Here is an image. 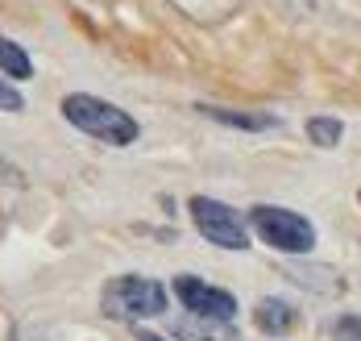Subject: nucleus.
<instances>
[{
  "label": "nucleus",
  "mask_w": 361,
  "mask_h": 341,
  "mask_svg": "<svg viewBox=\"0 0 361 341\" xmlns=\"http://www.w3.org/2000/svg\"><path fill=\"white\" fill-rule=\"evenodd\" d=\"M63 116L71 121L79 133H87L96 142H109V146H133L137 133H142V125L125 109H116V104L100 100V96H87V92L63 96Z\"/></svg>",
  "instance_id": "1"
},
{
  "label": "nucleus",
  "mask_w": 361,
  "mask_h": 341,
  "mask_svg": "<svg viewBox=\"0 0 361 341\" xmlns=\"http://www.w3.org/2000/svg\"><path fill=\"white\" fill-rule=\"evenodd\" d=\"M166 287L149 275H116L104 283L100 292V308L109 321H121V325H133V321H145V316H162L166 312Z\"/></svg>",
  "instance_id": "2"
},
{
  "label": "nucleus",
  "mask_w": 361,
  "mask_h": 341,
  "mask_svg": "<svg viewBox=\"0 0 361 341\" xmlns=\"http://www.w3.org/2000/svg\"><path fill=\"white\" fill-rule=\"evenodd\" d=\"M245 225H253V233L266 246H274L283 254H312L316 250V225L303 213L283 208V204H253Z\"/></svg>",
  "instance_id": "3"
},
{
  "label": "nucleus",
  "mask_w": 361,
  "mask_h": 341,
  "mask_svg": "<svg viewBox=\"0 0 361 341\" xmlns=\"http://www.w3.org/2000/svg\"><path fill=\"white\" fill-rule=\"evenodd\" d=\"M191 221L200 229V237H208L220 250H250V225L241 221L237 208H228L224 200L212 196H191Z\"/></svg>",
  "instance_id": "4"
},
{
  "label": "nucleus",
  "mask_w": 361,
  "mask_h": 341,
  "mask_svg": "<svg viewBox=\"0 0 361 341\" xmlns=\"http://www.w3.org/2000/svg\"><path fill=\"white\" fill-rule=\"evenodd\" d=\"M175 296L191 316H208V321H233L237 316V296L224 292L216 283L200 279V275H175Z\"/></svg>",
  "instance_id": "5"
},
{
  "label": "nucleus",
  "mask_w": 361,
  "mask_h": 341,
  "mask_svg": "<svg viewBox=\"0 0 361 341\" xmlns=\"http://www.w3.org/2000/svg\"><path fill=\"white\" fill-rule=\"evenodd\" d=\"M295 321H299V312L287 300H279V296H266V300L253 304V325L266 337H287L290 329H295Z\"/></svg>",
  "instance_id": "6"
},
{
  "label": "nucleus",
  "mask_w": 361,
  "mask_h": 341,
  "mask_svg": "<svg viewBox=\"0 0 361 341\" xmlns=\"http://www.w3.org/2000/svg\"><path fill=\"white\" fill-rule=\"evenodd\" d=\"M287 279H295L299 287L316 292V296H336L345 292V279L332 270V266H320V263H287Z\"/></svg>",
  "instance_id": "7"
},
{
  "label": "nucleus",
  "mask_w": 361,
  "mask_h": 341,
  "mask_svg": "<svg viewBox=\"0 0 361 341\" xmlns=\"http://www.w3.org/2000/svg\"><path fill=\"white\" fill-rule=\"evenodd\" d=\"M195 113H204L208 121H220L228 129H245V133H266L279 125L274 113H241V109H220V104H195Z\"/></svg>",
  "instance_id": "8"
},
{
  "label": "nucleus",
  "mask_w": 361,
  "mask_h": 341,
  "mask_svg": "<svg viewBox=\"0 0 361 341\" xmlns=\"http://www.w3.org/2000/svg\"><path fill=\"white\" fill-rule=\"evenodd\" d=\"M175 337L183 341H241V329L233 321H208V316H187L175 325Z\"/></svg>",
  "instance_id": "9"
},
{
  "label": "nucleus",
  "mask_w": 361,
  "mask_h": 341,
  "mask_svg": "<svg viewBox=\"0 0 361 341\" xmlns=\"http://www.w3.org/2000/svg\"><path fill=\"white\" fill-rule=\"evenodd\" d=\"M0 76L8 79V83H25V79L34 76V63H30L25 46H17L4 34H0Z\"/></svg>",
  "instance_id": "10"
},
{
  "label": "nucleus",
  "mask_w": 361,
  "mask_h": 341,
  "mask_svg": "<svg viewBox=\"0 0 361 341\" xmlns=\"http://www.w3.org/2000/svg\"><path fill=\"white\" fill-rule=\"evenodd\" d=\"M307 138H312V146L332 150V146H341V138H345V125H341L336 116H312V121H307Z\"/></svg>",
  "instance_id": "11"
},
{
  "label": "nucleus",
  "mask_w": 361,
  "mask_h": 341,
  "mask_svg": "<svg viewBox=\"0 0 361 341\" xmlns=\"http://www.w3.org/2000/svg\"><path fill=\"white\" fill-rule=\"evenodd\" d=\"M332 341H361V312H345L332 325Z\"/></svg>",
  "instance_id": "12"
},
{
  "label": "nucleus",
  "mask_w": 361,
  "mask_h": 341,
  "mask_svg": "<svg viewBox=\"0 0 361 341\" xmlns=\"http://www.w3.org/2000/svg\"><path fill=\"white\" fill-rule=\"evenodd\" d=\"M21 109H25V96L0 76V113H21Z\"/></svg>",
  "instance_id": "13"
},
{
  "label": "nucleus",
  "mask_w": 361,
  "mask_h": 341,
  "mask_svg": "<svg viewBox=\"0 0 361 341\" xmlns=\"http://www.w3.org/2000/svg\"><path fill=\"white\" fill-rule=\"evenodd\" d=\"M0 184H21V171H17L4 154H0Z\"/></svg>",
  "instance_id": "14"
},
{
  "label": "nucleus",
  "mask_w": 361,
  "mask_h": 341,
  "mask_svg": "<svg viewBox=\"0 0 361 341\" xmlns=\"http://www.w3.org/2000/svg\"><path fill=\"white\" fill-rule=\"evenodd\" d=\"M133 337L137 341H166V337H158V333H149V329H133Z\"/></svg>",
  "instance_id": "15"
},
{
  "label": "nucleus",
  "mask_w": 361,
  "mask_h": 341,
  "mask_svg": "<svg viewBox=\"0 0 361 341\" xmlns=\"http://www.w3.org/2000/svg\"><path fill=\"white\" fill-rule=\"evenodd\" d=\"M8 341H17V333H8Z\"/></svg>",
  "instance_id": "16"
}]
</instances>
